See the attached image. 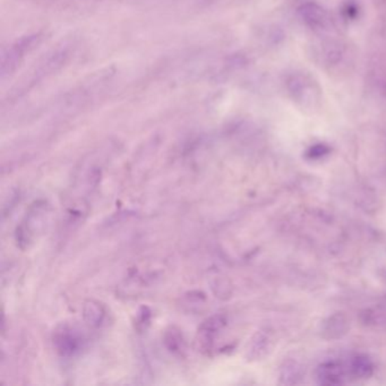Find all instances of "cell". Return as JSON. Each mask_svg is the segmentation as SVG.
Listing matches in <instances>:
<instances>
[{
    "label": "cell",
    "mask_w": 386,
    "mask_h": 386,
    "mask_svg": "<svg viewBox=\"0 0 386 386\" xmlns=\"http://www.w3.org/2000/svg\"><path fill=\"white\" fill-rule=\"evenodd\" d=\"M74 49H75L74 42H62L55 49L51 50L44 56V59L40 60L38 66H35L32 73L29 74V76L27 77V82H25L27 84L25 88H32L35 84H38L44 79H47L48 76H51L58 72L65 64H67L74 53Z\"/></svg>",
    "instance_id": "1"
},
{
    "label": "cell",
    "mask_w": 386,
    "mask_h": 386,
    "mask_svg": "<svg viewBox=\"0 0 386 386\" xmlns=\"http://www.w3.org/2000/svg\"><path fill=\"white\" fill-rule=\"evenodd\" d=\"M40 40H41L40 34L29 35L11 44L7 49L3 50L1 60H0L1 81H5L14 73L18 65L21 64L22 60L31 50L34 49L35 46H38Z\"/></svg>",
    "instance_id": "2"
},
{
    "label": "cell",
    "mask_w": 386,
    "mask_h": 386,
    "mask_svg": "<svg viewBox=\"0 0 386 386\" xmlns=\"http://www.w3.org/2000/svg\"><path fill=\"white\" fill-rule=\"evenodd\" d=\"M53 347L62 357H72L76 354L82 345V337L70 325H59L53 332Z\"/></svg>",
    "instance_id": "3"
},
{
    "label": "cell",
    "mask_w": 386,
    "mask_h": 386,
    "mask_svg": "<svg viewBox=\"0 0 386 386\" xmlns=\"http://www.w3.org/2000/svg\"><path fill=\"white\" fill-rule=\"evenodd\" d=\"M225 319L222 315H213L205 319L197 331V342L199 350L210 354L213 349L217 334L225 328Z\"/></svg>",
    "instance_id": "4"
},
{
    "label": "cell",
    "mask_w": 386,
    "mask_h": 386,
    "mask_svg": "<svg viewBox=\"0 0 386 386\" xmlns=\"http://www.w3.org/2000/svg\"><path fill=\"white\" fill-rule=\"evenodd\" d=\"M164 343L166 348L175 356H182L186 350V342L182 331L175 326H170L164 332Z\"/></svg>",
    "instance_id": "5"
},
{
    "label": "cell",
    "mask_w": 386,
    "mask_h": 386,
    "mask_svg": "<svg viewBox=\"0 0 386 386\" xmlns=\"http://www.w3.org/2000/svg\"><path fill=\"white\" fill-rule=\"evenodd\" d=\"M105 310L102 305L95 300H88L83 306V317L85 322L93 328H99L105 319Z\"/></svg>",
    "instance_id": "6"
},
{
    "label": "cell",
    "mask_w": 386,
    "mask_h": 386,
    "mask_svg": "<svg viewBox=\"0 0 386 386\" xmlns=\"http://www.w3.org/2000/svg\"><path fill=\"white\" fill-rule=\"evenodd\" d=\"M149 317H151V313H149V308H140V315H138V323H136V325H138V328H140V326H142V328H144V325L149 324Z\"/></svg>",
    "instance_id": "7"
}]
</instances>
